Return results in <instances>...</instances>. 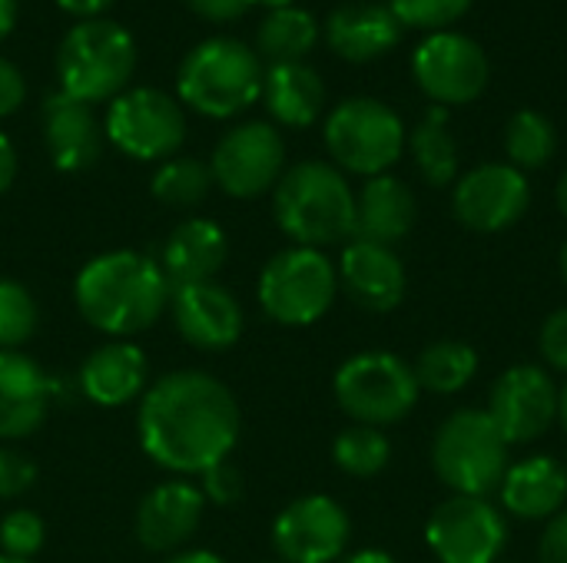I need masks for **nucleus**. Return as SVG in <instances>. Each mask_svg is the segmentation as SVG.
<instances>
[{
  "instance_id": "f257e3e1",
  "label": "nucleus",
  "mask_w": 567,
  "mask_h": 563,
  "mask_svg": "<svg viewBox=\"0 0 567 563\" xmlns=\"http://www.w3.org/2000/svg\"><path fill=\"white\" fill-rule=\"evenodd\" d=\"M140 445L166 471L203 475L239 441V405L206 372H169L140 402Z\"/></svg>"
},
{
  "instance_id": "f03ea898",
  "label": "nucleus",
  "mask_w": 567,
  "mask_h": 563,
  "mask_svg": "<svg viewBox=\"0 0 567 563\" xmlns=\"http://www.w3.org/2000/svg\"><path fill=\"white\" fill-rule=\"evenodd\" d=\"M169 292L173 285L159 262L130 249L90 259L73 282L80 315L93 329L120 338L150 329L163 315Z\"/></svg>"
},
{
  "instance_id": "7ed1b4c3",
  "label": "nucleus",
  "mask_w": 567,
  "mask_h": 563,
  "mask_svg": "<svg viewBox=\"0 0 567 563\" xmlns=\"http://www.w3.org/2000/svg\"><path fill=\"white\" fill-rule=\"evenodd\" d=\"M272 209L279 229L306 249H322L355 236V192L336 166L319 159L296 163L282 173Z\"/></svg>"
},
{
  "instance_id": "20e7f679",
  "label": "nucleus",
  "mask_w": 567,
  "mask_h": 563,
  "mask_svg": "<svg viewBox=\"0 0 567 563\" xmlns=\"http://www.w3.org/2000/svg\"><path fill=\"white\" fill-rule=\"evenodd\" d=\"M262 60L236 37H209L196 43L176 73L179 100L213 119H229L262 96Z\"/></svg>"
},
{
  "instance_id": "39448f33",
  "label": "nucleus",
  "mask_w": 567,
  "mask_h": 563,
  "mask_svg": "<svg viewBox=\"0 0 567 563\" xmlns=\"http://www.w3.org/2000/svg\"><path fill=\"white\" fill-rule=\"evenodd\" d=\"M136 70V43L116 20H80L56 46L60 90L83 103L116 100Z\"/></svg>"
},
{
  "instance_id": "423d86ee",
  "label": "nucleus",
  "mask_w": 567,
  "mask_h": 563,
  "mask_svg": "<svg viewBox=\"0 0 567 563\" xmlns=\"http://www.w3.org/2000/svg\"><path fill=\"white\" fill-rule=\"evenodd\" d=\"M432 465L439 478L465 498H485L502 488L508 471V441L488 411L462 408L435 435Z\"/></svg>"
},
{
  "instance_id": "0eeeda50",
  "label": "nucleus",
  "mask_w": 567,
  "mask_h": 563,
  "mask_svg": "<svg viewBox=\"0 0 567 563\" xmlns=\"http://www.w3.org/2000/svg\"><path fill=\"white\" fill-rule=\"evenodd\" d=\"M339 272L329 256L319 249L292 246L272 256L259 275V305L262 312L289 329L319 322L336 299Z\"/></svg>"
},
{
  "instance_id": "6e6552de",
  "label": "nucleus",
  "mask_w": 567,
  "mask_h": 563,
  "mask_svg": "<svg viewBox=\"0 0 567 563\" xmlns=\"http://www.w3.org/2000/svg\"><path fill=\"white\" fill-rule=\"evenodd\" d=\"M339 408L355 425L385 428L412 415L419 405L415 372L392 352H362L349 358L332 382Z\"/></svg>"
},
{
  "instance_id": "1a4fd4ad",
  "label": "nucleus",
  "mask_w": 567,
  "mask_h": 563,
  "mask_svg": "<svg viewBox=\"0 0 567 563\" xmlns=\"http://www.w3.org/2000/svg\"><path fill=\"white\" fill-rule=\"evenodd\" d=\"M326 146L346 173L372 179L399 163L405 149V126L382 100L352 96L329 113Z\"/></svg>"
},
{
  "instance_id": "9d476101",
  "label": "nucleus",
  "mask_w": 567,
  "mask_h": 563,
  "mask_svg": "<svg viewBox=\"0 0 567 563\" xmlns=\"http://www.w3.org/2000/svg\"><path fill=\"white\" fill-rule=\"evenodd\" d=\"M106 139L133 159H173L186 139V113L156 86H126L106 110Z\"/></svg>"
},
{
  "instance_id": "9b49d317",
  "label": "nucleus",
  "mask_w": 567,
  "mask_h": 563,
  "mask_svg": "<svg viewBox=\"0 0 567 563\" xmlns=\"http://www.w3.org/2000/svg\"><path fill=\"white\" fill-rule=\"evenodd\" d=\"M412 73L435 106H462L485 93L492 63L482 43L465 33L439 30L425 37L412 56Z\"/></svg>"
},
{
  "instance_id": "f8f14e48",
  "label": "nucleus",
  "mask_w": 567,
  "mask_h": 563,
  "mask_svg": "<svg viewBox=\"0 0 567 563\" xmlns=\"http://www.w3.org/2000/svg\"><path fill=\"white\" fill-rule=\"evenodd\" d=\"M286 143L272 123L252 119L233 126L213 149V183L236 199H256L282 179Z\"/></svg>"
},
{
  "instance_id": "ddd939ff",
  "label": "nucleus",
  "mask_w": 567,
  "mask_h": 563,
  "mask_svg": "<svg viewBox=\"0 0 567 563\" xmlns=\"http://www.w3.org/2000/svg\"><path fill=\"white\" fill-rule=\"evenodd\" d=\"M425 541L442 563H495L505 551L508 524L485 498L455 494L429 518Z\"/></svg>"
},
{
  "instance_id": "4468645a",
  "label": "nucleus",
  "mask_w": 567,
  "mask_h": 563,
  "mask_svg": "<svg viewBox=\"0 0 567 563\" xmlns=\"http://www.w3.org/2000/svg\"><path fill=\"white\" fill-rule=\"evenodd\" d=\"M352 524L339 501L309 494L292 501L272 524V548L282 563H336L346 554Z\"/></svg>"
},
{
  "instance_id": "2eb2a0df",
  "label": "nucleus",
  "mask_w": 567,
  "mask_h": 563,
  "mask_svg": "<svg viewBox=\"0 0 567 563\" xmlns=\"http://www.w3.org/2000/svg\"><path fill=\"white\" fill-rule=\"evenodd\" d=\"M532 202V186L512 163H485L455 183V219L475 232H502L515 226Z\"/></svg>"
},
{
  "instance_id": "dca6fc26",
  "label": "nucleus",
  "mask_w": 567,
  "mask_h": 563,
  "mask_svg": "<svg viewBox=\"0 0 567 563\" xmlns=\"http://www.w3.org/2000/svg\"><path fill=\"white\" fill-rule=\"evenodd\" d=\"M488 415L508 445H528L558 421V388L538 365H515L492 385Z\"/></svg>"
},
{
  "instance_id": "f3484780",
  "label": "nucleus",
  "mask_w": 567,
  "mask_h": 563,
  "mask_svg": "<svg viewBox=\"0 0 567 563\" xmlns=\"http://www.w3.org/2000/svg\"><path fill=\"white\" fill-rule=\"evenodd\" d=\"M169 305H173L176 332L193 348L226 352L243 335V305L216 279L196 285H176L169 292Z\"/></svg>"
},
{
  "instance_id": "a211bd4d",
  "label": "nucleus",
  "mask_w": 567,
  "mask_h": 563,
  "mask_svg": "<svg viewBox=\"0 0 567 563\" xmlns=\"http://www.w3.org/2000/svg\"><path fill=\"white\" fill-rule=\"evenodd\" d=\"M43 143L56 169L83 173L103 153V126L90 103L66 96L63 90L47 93L40 106Z\"/></svg>"
},
{
  "instance_id": "6ab92c4d",
  "label": "nucleus",
  "mask_w": 567,
  "mask_h": 563,
  "mask_svg": "<svg viewBox=\"0 0 567 563\" xmlns=\"http://www.w3.org/2000/svg\"><path fill=\"white\" fill-rule=\"evenodd\" d=\"M206 511V498L199 488L186 481L156 484L136 508V541L153 554H169L183 548Z\"/></svg>"
},
{
  "instance_id": "aec40b11",
  "label": "nucleus",
  "mask_w": 567,
  "mask_h": 563,
  "mask_svg": "<svg viewBox=\"0 0 567 563\" xmlns=\"http://www.w3.org/2000/svg\"><path fill=\"white\" fill-rule=\"evenodd\" d=\"M53 382L23 352H0V441L30 438L50 415Z\"/></svg>"
},
{
  "instance_id": "412c9836",
  "label": "nucleus",
  "mask_w": 567,
  "mask_h": 563,
  "mask_svg": "<svg viewBox=\"0 0 567 563\" xmlns=\"http://www.w3.org/2000/svg\"><path fill=\"white\" fill-rule=\"evenodd\" d=\"M346 295L365 312H392L405 299V265L389 246L352 239L339 262Z\"/></svg>"
},
{
  "instance_id": "4be33fe9",
  "label": "nucleus",
  "mask_w": 567,
  "mask_h": 563,
  "mask_svg": "<svg viewBox=\"0 0 567 563\" xmlns=\"http://www.w3.org/2000/svg\"><path fill=\"white\" fill-rule=\"evenodd\" d=\"M402 37L399 17L385 3L352 0L329 13L326 20V43L349 63H369L389 53Z\"/></svg>"
},
{
  "instance_id": "5701e85b",
  "label": "nucleus",
  "mask_w": 567,
  "mask_h": 563,
  "mask_svg": "<svg viewBox=\"0 0 567 563\" xmlns=\"http://www.w3.org/2000/svg\"><path fill=\"white\" fill-rule=\"evenodd\" d=\"M229 256V239L213 219H186L179 222L159 256V269L166 272L169 285H196L213 282Z\"/></svg>"
},
{
  "instance_id": "b1692460",
  "label": "nucleus",
  "mask_w": 567,
  "mask_h": 563,
  "mask_svg": "<svg viewBox=\"0 0 567 563\" xmlns=\"http://www.w3.org/2000/svg\"><path fill=\"white\" fill-rule=\"evenodd\" d=\"M415 216H419L415 196L402 179H395L389 173L372 176L355 199V236L352 239L392 249L395 242H402L412 232Z\"/></svg>"
},
{
  "instance_id": "393cba45",
  "label": "nucleus",
  "mask_w": 567,
  "mask_h": 563,
  "mask_svg": "<svg viewBox=\"0 0 567 563\" xmlns=\"http://www.w3.org/2000/svg\"><path fill=\"white\" fill-rule=\"evenodd\" d=\"M146 375H150V365L136 345L110 342L86 355L80 368V388L100 408H123L133 398H140Z\"/></svg>"
},
{
  "instance_id": "a878e982",
  "label": "nucleus",
  "mask_w": 567,
  "mask_h": 563,
  "mask_svg": "<svg viewBox=\"0 0 567 563\" xmlns=\"http://www.w3.org/2000/svg\"><path fill=\"white\" fill-rule=\"evenodd\" d=\"M502 501L515 518L525 521H551L561 508H567V475L565 465L555 458H525L505 471Z\"/></svg>"
},
{
  "instance_id": "bb28decb",
  "label": "nucleus",
  "mask_w": 567,
  "mask_h": 563,
  "mask_svg": "<svg viewBox=\"0 0 567 563\" xmlns=\"http://www.w3.org/2000/svg\"><path fill=\"white\" fill-rule=\"evenodd\" d=\"M262 100L272 119L286 126H312L326 106V83L309 63H276L262 76Z\"/></svg>"
},
{
  "instance_id": "cd10ccee",
  "label": "nucleus",
  "mask_w": 567,
  "mask_h": 563,
  "mask_svg": "<svg viewBox=\"0 0 567 563\" xmlns=\"http://www.w3.org/2000/svg\"><path fill=\"white\" fill-rule=\"evenodd\" d=\"M319 40V23L302 7L269 10L256 27V56L276 63H299Z\"/></svg>"
},
{
  "instance_id": "c85d7f7f",
  "label": "nucleus",
  "mask_w": 567,
  "mask_h": 563,
  "mask_svg": "<svg viewBox=\"0 0 567 563\" xmlns=\"http://www.w3.org/2000/svg\"><path fill=\"white\" fill-rule=\"evenodd\" d=\"M412 156L432 186H449L458 176V146L449 129V110L432 106L425 119L412 129Z\"/></svg>"
},
{
  "instance_id": "c756f323",
  "label": "nucleus",
  "mask_w": 567,
  "mask_h": 563,
  "mask_svg": "<svg viewBox=\"0 0 567 563\" xmlns=\"http://www.w3.org/2000/svg\"><path fill=\"white\" fill-rule=\"evenodd\" d=\"M419 388L432 395H455L478 375V352L465 342H435L415 362Z\"/></svg>"
},
{
  "instance_id": "7c9ffc66",
  "label": "nucleus",
  "mask_w": 567,
  "mask_h": 563,
  "mask_svg": "<svg viewBox=\"0 0 567 563\" xmlns=\"http://www.w3.org/2000/svg\"><path fill=\"white\" fill-rule=\"evenodd\" d=\"M558 149V133L538 110H518L505 129V153L515 169H542Z\"/></svg>"
},
{
  "instance_id": "2f4dec72",
  "label": "nucleus",
  "mask_w": 567,
  "mask_h": 563,
  "mask_svg": "<svg viewBox=\"0 0 567 563\" xmlns=\"http://www.w3.org/2000/svg\"><path fill=\"white\" fill-rule=\"evenodd\" d=\"M153 196L166 206H176V209H189V206H199L209 189H213V169L193 156H173L166 159L156 173H153V183H150Z\"/></svg>"
},
{
  "instance_id": "473e14b6",
  "label": "nucleus",
  "mask_w": 567,
  "mask_h": 563,
  "mask_svg": "<svg viewBox=\"0 0 567 563\" xmlns=\"http://www.w3.org/2000/svg\"><path fill=\"white\" fill-rule=\"evenodd\" d=\"M332 458H336L339 471H346L352 478H375L379 471H385V465L392 458V445H389L385 431H379L372 425H352L336 438Z\"/></svg>"
},
{
  "instance_id": "72a5a7b5",
  "label": "nucleus",
  "mask_w": 567,
  "mask_h": 563,
  "mask_svg": "<svg viewBox=\"0 0 567 563\" xmlns=\"http://www.w3.org/2000/svg\"><path fill=\"white\" fill-rule=\"evenodd\" d=\"M40 325L37 299L17 279L0 275V352H17Z\"/></svg>"
},
{
  "instance_id": "f704fd0d",
  "label": "nucleus",
  "mask_w": 567,
  "mask_h": 563,
  "mask_svg": "<svg viewBox=\"0 0 567 563\" xmlns=\"http://www.w3.org/2000/svg\"><path fill=\"white\" fill-rule=\"evenodd\" d=\"M47 541V528L40 521V514L17 508L10 514H3L0 521V554L13 557V561H33L40 554Z\"/></svg>"
},
{
  "instance_id": "c9c22d12",
  "label": "nucleus",
  "mask_w": 567,
  "mask_h": 563,
  "mask_svg": "<svg viewBox=\"0 0 567 563\" xmlns=\"http://www.w3.org/2000/svg\"><path fill=\"white\" fill-rule=\"evenodd\" d=\"M468 7L472 0H389V10L399 17L402 27H419L432 33L452 27L458 17H465Z\"/></svg>"
},
{
  "instance_id": "e433bc0d",
  "label": "nucleus",
  "mask_w": 567,
  "mask_h": 563,
  "mask_svg": "<svg viewBox=\"0 0 567 563\" xmlns=\"http://www.w3.org/2000/svg\"><path fill=\"white\" fill-rule=\"evenodd\" d=\"M199 478H203V484H199L203 498L213 501L216 508H233L236 501H243V475H239V468L229 458L213 465Z\"/></svg>"
},
{
  "instance_id": "4c0bfd02",
  "label": "nucleus",
  "mask_w": 567,
  "mask_h": 563,
  "mask_svg": "<svg viewBox=\"0 0 567 563\" xmlns=\"http://www.w3.org/2000/svg\"><path fill=\"white\" fill-rule=\"evenodd\" d=\"M37 484V465L17 448H0V498L13 501Z\"/></svg>"
},
{
  "instance_id": "58836bf2",
  "label": "nucleus",
  "mask_w": 567,
  "mask_h": 563,
  "mask_svg": "<svg viewBox=\"0 0 567 563\" xmlns=\"http://www.w3.org/2000/svg\"><path fill=\"white\" fill-rule=\"evenodd\" d=\"M538 345H542L545 362L567 375V305L545 319Z\"/></svg>"
},
{
  "instance_id": "ea45409f",
  "label": "nucleus",
  "mask_w": 567,
  "mask_h": 563,
  "mask_svg": "<svg viewBox=\"0 0 567 563\" xmlns=\"http://www.w3.org/2000/svg\"><path fill=\"white\" fill-rule=\"evenodd\" d=\"M27 100V80L20 66L7 56H0V119L17 113Z\"/></svg>"
},
{
  "instance_id": "a19ab883",
  "label": "nucleus",
  "mask_w": 567,
  "mask_h": 563,
  "mask_svg": "<svg viewBox=\"0 0 567 563\" xmlns=\"http://www.w3.org/2000/svg\"><path fill=\"white\" fill-rule=\"evenodd\" d=\"M538 557H542V563H567V508H561L548 521L542 544H538Z\"/></svg>"
},
{
  "instance_id": "79ce46f5",
  "label": "nucleus",
  "mask_w": 567,
  "mask_h": 563,
  "mask_svg": "<svg viewBox=\"0 0 567 563\" xmlns=\"http://www.w3.org/2000/svg\"><path fill=\"white\" fill-rule=\"evenodd\" d=\"M196 17H203V20H213V23H229V20H236V17H243L249 7H252V0H183Z\"/></svg>"
},
{
  "instance_id": "37998d69",
  "label": "nucleus",
  "mask_w": 567,
  "mask_h": 563,
  "mask_svg": "<svg viewBox=\"0 0 567 563\" xmlns=\"http://www.w3.org/2000/svg\"><path fill=\"white\" fill-rule=\"evenodd\" d=\"M13 176H17V153L13 143L0 133V196L13 186Z\"/></svg>"
},
{
  "instance_id": "c03bdc74",
  "label": "nucleus",
  "mask_w": 567,
  "mask_h": 563,
  "mask_svg": "<svg viewBox=\"0 0 567 563\" xmlns=\"http://www.w3.org/2000/svg\"><path fill=\"white\" fill-rule=\"evenodd\" d=\"M66 13H73V17H86V20H93L96 13H103L113 0H56Z\"/></svg>"
},
{
  "instance_id": "a18cd8bd",
  "label": "nucleus",
  "mask_w": 567,
  "mask_h": 563,
  "mask_svg": "<svg viewBox=\"0 0 567 563\" xmlns=\"http://www.w3.org/2000/svg\"><path fill=\"white\" fill-rule=\"evenodd\" d=\"M17 10H20L17 0H0V40L10 37V30H13V23H17Z\"/></svg>"
},
{
  "instance_id": "49530a36",
  "label": "nucleus",
  "mask_w": 567,
  "mask_h": 563,
  "mask_svg": "<svg viewBox=\"0 0 567 563\" xmlns=\"http://www.w3.org/2000/svg\"><path fill=\"white\" fill-rule=\"evenodd\" d=\"M336 563H395V557L385 554V551H355L349 557H339Z\"/></svg>"
},
{
  "instance_id": "de8ad7c7",
  "label": "nucleus",
  "mask_w": 567,
  "mask_h": 563,
  "mask_svg": "<svg viewBox=\"0 0 567 563\" xmlns=\"http://www.w3.org/2000/svg\"><path fill=\"white\" fill-rule=\"evenodd\" d=\"M166 563H226L219 554H213V551H186V554H176V557H169Z\"/></svg>"
},
{
  "instance_id": "09e8293b",
  "label": "nucleus",
  "mask_w": 567,
  "mask_h": 563,
  "mask_svg": "<svg viewBox=\"0 0 567 563\" xmlns=\"http://www.w3.org/2000/svg\"><path fill=\"white\" fill-rule=\"evenodd\" d=\"M555 196H558V209H561V216L567 219V169H565V176L558 179V192H555Z\"/></svg>"
},
{
  "instance_id": "8fccbe9b",
  "label": "nucleus",
  "mask_w": 567,
  "mask_h": 563,
  "mask_svg": "<svg viewBox=\"0 0 567 563\" xmlns=\"http://www.w3.org/2000/svg\"><path fill=\"white\" fill-rule=\"evenodd\" d=\"M558 421H561V428L567 431V385L558 392Z\"/></svg>"
},
{
  "instance_id": "3c124183",
  "label": "nucleus",
  "mask_w": 567,
  "mask_h": 563,
  "mask_svg": "<svg viewBox=\"0 0 567 563\" xmlns=\"http://www.w3.org/2000/svg\"><path fill=\"white\" fill-rule=\"evenodd\" d=\"M252 3H262L269 10H282V7H292V0H252Z\"/></svg>"
},
{
  "instance_id": "603ef678",
  "label": "nucleus",
  "mask_w": 567,
  "mask_h": 563,
  "mask_svg": "<svg viewBox=\"0 0 567 563\" xmlns=\"http://www.w3.org/2000/svg\"><path fill=\"white\" fill-rule=\"evenodd\" d=\"M561 279H565V285H567V239H565V246H561Z\"/></svg>"
},
{
  "instance_id": "864d4df0",
  "label": "nucleus",
  "mask_w": 567,
  "mask_h": 563,
  "mask_svg": "<svg viewBox=\"0 0 567 563\" xmlns=\"http://www.w3.org/2000/svg\"><path fill=\"white\" fill-rule=\"evenodd\" d=\"M0 563H33V561H13V557H3V554H0Z\"/></svg>"
},
{
  "instance_id": "5fc2aeb1",
  "label": "nucleus",
  "mask_w": 567,
  "mask_h": 563,
  "mask_svg": "<svg viewBox=\"0 0 567 563\" xmlns=\"http://www.w3.org/2000/svg\"><path fill=\"white\" fill-rule=\"evenodd\" d=\"M565 475H567V465H565Z\"/></svg>"
}]
</instances>
